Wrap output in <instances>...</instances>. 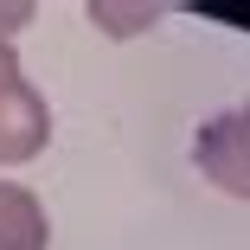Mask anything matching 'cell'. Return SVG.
Returning <instances> with one entry per match:
<instances>
[{
	"instance_id": "cell-1",
	"label": "cell",
	"mask_w": 250,
	"mask_h": 250,
	"mask_svg": "<svg viewBox=\"0 0 250 250\" xmlns=\"http://www.w3.org/2000/svg\"><path fill=\"white\" fill-rule=\"evenodd\" d=\"M199 161H206L212 180L250 192V109H231V116H218L199 135Z\"/></svg>"
},
{
	"instance_id": "cell-2",
	"label": "cell",
	"mask_w": 250,
	"mask_h": 250,
	"mask_svg": "<svg viewBox=\"0 0 250 250\" xmlns=\"http://www.w3.org/2000/svg\"><path fill=\"white\" fill-rule=\"evenodd\" d=\"M0 250H45V218L26 186H0Z\"/></svg>"
}]
</instances>
